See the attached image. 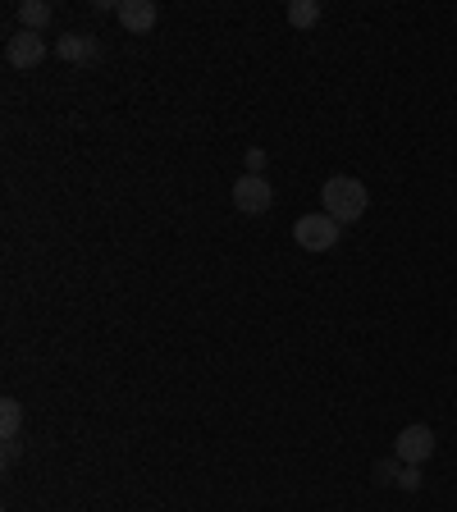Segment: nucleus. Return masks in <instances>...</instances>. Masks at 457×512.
Wrapping results in <instances>:
<instances>
[{
	"label": "nucleus",
	"instance_id": "39448f33",
	"mask_svg": "<svg viewBox=\"0 0 457 512\" xmlns=\"http://www.w3.org/2000/svg\"><path fill=\"white\" fill-rule=\"evenodd\" d=\"M5 60H10V69H37L46 60L42 32H14L10 42H5Z\"/></svg>",
	"mask_w": 457,
	"mask_h": 512
},
{
	"label": "nucleus",
	"instance_id": "f03ea898",
	"mask_svg": "<svg viewBox=\"0 0 457 512\" xmlns=\"http://www.w3.org/2000/svg\"><path fill=\"white\" fill-rule=\"evenodd\" d=\"M339 229L343 224L339 220H330V215H302V220H293V238H298V247L302 252H330L334 243H339Z\"/></svg>",
	"mask_w": 457,
	"mask_h": 512
},
{
	"label": "nucleus",
	"instance_id": "9b49d317",
	"mask_svg": "<svg viewBox=\"0 0 457 512\" xmlns=\"http://www.w3.org/2000/svg\"><path fill=\"white\" fill-rule=\"evenodd\" d=\"M266 170V151L261 147H247V174H261Z\"/></svg>",
	"mask_w": 457,
	"mask_h": 512
},
{
	"label": "nucleus",
	"instance_id": "f257e3e1",
	"mask_svg": "<svg viewBox=\"0 0 457 512\" xmlns=\"http://www.w3.org/2000/svg\"><path fill=\"white\" fill-rule=\"evenodd\" d=\"M320 206H325L330 220L348 224V220H362L366 206H371V197H366L362 179H352V174H334V179H325V188H320Z\"/></svg>",
	"mask_w": 457,
	"mask_h": 512
},
{
	"label": "nucleus",
	"instance_id": "423d86ee",
	"mask_svg": "<svg viewBox=\"0 0 457 512\" xmlns=\"http://www.w3.org/2000/svg\"><path fill=\"white\" fill-rule=\"evenodd\" d=\"M55 55H60L64 64H96L101 60V42L87 37V32H64L60 46H55Z\"/></svg>",
	"mask_w": 457,
	"mask_h": 512
},
{
	"label": "nucleus",
	"instance_id": "6e6552de",
	"mask_svg": "<svg viewBox=\"0 0 457 512\" xmlns=\"http://www.w3.org/2000/svg\"><path fill=\"white\" fill-rule=\"evenodd\" d=\"M19 430H23L19 398H0V439H5V444H14V439H19Z\"/></svg>",
	"mask_w": 457,
	"mask_h": 512
},
{
	"label": "nucleus",
	"instance_id": "1a4fd4ad",
	"mask_svg": "<svg viewBox=\"0 0 457 512\" xmlns=\"http://www.w3.org/2000/svg\"><path fill=\"white\" fill-rule=\"evenodd\" d=\"M19 23H23V32H42L46 23H51V5H46V0H23Z\"/></svg>",
	"mask_w": 457,
	"mask_h": 512
},
{
	"label": "nucleus",
	"instance_id": "0eeeda50",
	"mask_svg": "<svg viewBox=\"0 0 457 512\" xmlns=\"http://www.w3.org/2000/svg\"><path fill=\"white\" fill-rule=\"evenodd\" d=\"M119 23H124L128 32H151L156 28V5H151V0H119Z\"/></svg>",
	"mask_w": 457,
	"mask_h": 512
},
{
	"label": "nucleus",
	"instance_id": "7ed1b4c3",
	"mask_svg": "<svg viewBox=\"0 0 457 512\" xmlns=\"http://www.w3.org/2000/svg\"><path fill=\"white\" fill-rule=\"evenodd\" d=\"M270 202H275V188L266 183V174H243L234 183V206L243 215H266Z\"/></svg>",
	"mask_w": 457,
	"mask_h": 512
},
{
	"label": "nucleus",
	"instance_id": "9d476101",
	"mask_svg": "<svg viewBox=\"0 0 457 512\" xmlns=\"http://www.w3.org/2000/svg\"><path fill=\"white\" fill-rule=\"evenodd\" d=\"M288 23H293V28L320 23V0H293V5H288Z\"/></svg>",
	"mask_w": 457,
	"mask_h": 512
},
{
	"label": "nucleus",
	"instance_id": "f8f14e48",
	"mask_svg": "<svg viewBox=\"0 0 457 512\" xmlns=\"http://www.w3.org/2000/svg\"><path fill=\"white\" fill-rule=\"evenodd\" d=\"M398 485H403V490H416V485H421V471L403 467V471H398Z\"/></svg>",
	"mask_w": 457,
	"mask_h": 512
},
{
	"label": "nucleus",
	"instance_id": "20e7f679",
	"mask_svg": "<svg viewBox=\"0 0 457 512\" xmlns=\"http://www.w3.org/2000/svg\"><path fill=\"white\" fill-rule=\"evenodd\" d=\"M394 453L407 462V467H421V462L435 453V430L430 426H403L394 439Z\"/></svg>",
	"mask_w": 457,
	"mask_h": 512
}]
</instances>
